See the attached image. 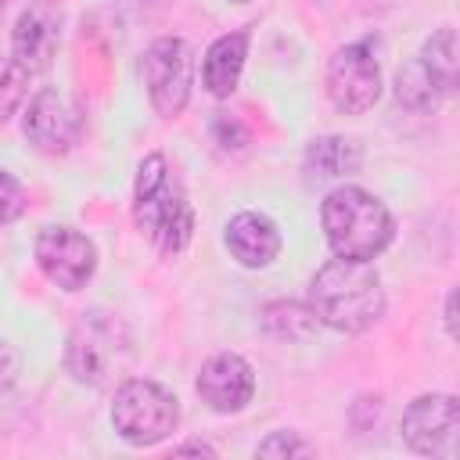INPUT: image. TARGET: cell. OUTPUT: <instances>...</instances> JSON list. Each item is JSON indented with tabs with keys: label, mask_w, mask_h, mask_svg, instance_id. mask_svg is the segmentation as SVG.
<instances>
[{
	"label": "cell",
	"mask_w": 460,
	"mask_h": 460,
	"mask_svg": "<svg viewBox=\"0 0 460 460\" xmlns=\"http://www.w3.org/2000/svg\"><path fill=\"white\" fill-rule=\"evenodd\" d=\"M190 79H194V54H190L187 40L158 36L144 50V86H147L151 108L162 119H176L187 108Z\"/></svg>",
	"instance_id": "obj_6"
},
{
	"label": "cell",
	"mask_w": 460,
	"mask_h": 460,
	"mask_svg": "<svg viewBox=\"0 0 460 460\" xmlns=\"http://www.w3.org/2000/svg\"><path fill=\"white\" fill-rule=\"evenodd\" d=\"M359 162H363L359 144L349 140V137H316L305 147V172L323 176V180L349 176V172L359 169Z\"/></svg>",
	"instance_id": "obj_15"
},
{
	"label": "cell",
	"mask_w": 460,
	"mask_h": 460,
	"mask_svg": "<svg viewBox=\"0 0 460 460\" xmlns=\"http://www.w3.org/2000/svg\"><path fill=\"white\" fill-rule=\"evenodd\" d=\"M29 75L14 58H0V126L25 104L29 93Z\"/></svg>",
	"instance_id": "obj_19"
},
{
	"label": "cell",
	"mask_w": 460,
	"mask_h": 460,
	"mask_svg": "<svg viewBox=\"0 0 460 460\" xmlns=\"http://www.w3.org/2000/svg\"><path fill=\"white\" fill-rule=\"evenodd\" d=\"M36 266L61 291H79L97 270V248L75 226H43L36 237Z\"/></svg>",
	"instance_id": "obj_10"
},
{
	"label": "cell",
	"mask_w": 460,
	"mask_h": 460,
	"mask_svg": "<svg viewBox=\"0 0 460 460\" xmlns=\"http://www.w3.org/2000/svg\"><path fill=\"white\" fill-rule=\"evenodd\" d=\"M395 93H399V101H402L410 111H431V108L446 97V93L431 83V75L420 68L417 58L399 68V75H395Z\"/></svg>",
	"instance_id": "obj_18"
},
{
	"label": "cell",
	"mask_w": 460,
	"mask_h": 460,
	"mask_svg": "<svg viewBox=\"0 0 460 460\" xmlns=\"http://www.w3.org/2000/svg\"><path fill=\"white\" fill-rule=\"evenodd\" d=\"M111 424L129 446H155L180 424V406L169 388L147 377H129L111 399Z\"/></svg>",
	"instance_id": "obj_5"
},
{
	"label": "cell",
	"mask_w": 460,
	"mask_h": 460,
	"mask_svg": "<svg viewBox=\"0 0 460 460\" xmlns=\"http://www.w3.org/2000/svg\"><path fill=\"white\" fill-rule=\"evenodd\" d=\"M327 97L341 115H363L381 97V65L370 43H349L334 50L327 65Z\"/></svg>",
	"instance_id": "obj_7"
},
{
	"label": "cell",
	"mask_w": 460,
	"mask_h": 460,
	"mask_svg": "<svg viewBox=\"0 0 460 460\" xmlns=\"http://www.w3.org/2000/svg\"><path fill=\"white\" fill-rule=\"evenodd\" d=\"M320 219H323L327 244L338 259L370 262L395 237V219L385 208V201L356 183L334 187L320 205Z\"/></svg>",
	"instance_id": "obj_3"
},
{
	"label": "cell",
	"mask_w": 460,
	"mask_h": 460,
	"mask_svg": "<svg viewBox=\"0 0 460 460\" xmlns=\"http://www.w3.org/2000/svg\"><path fill=\"white\" fill-rule=\"evenodd\" d=\"M133 219L162 259H176L194 234V208L165 155H147L133 183Z\"/></svg>",
	"instance_id": "obj_2"
},
{
	"label": "cell",
	"mask_w": 460,
	"mask_h": 460,
	"mask_svg": "<svg viewBox=\"0 0 460 460\" xmlns=\"http://www.w3.org/2000/svg\"><path fill=\"white\" fill-rule=\"evenodd\" d=\"M244 61H248V29L212 40V47L205 50V61H201V86L212 97H230L241 83Z\"/></svg>",
	"instance_id": "obj_14"
},
{
	"label": "cell",
	"mask_w": 460,
	"mask_h": 460,
	"mask_svg": "<svg viewBox=\"0 0 460 460\" xmlns=\"http://www.w3.org/2000/svg\"><path fill=\"white\" fill-rule=\"evenodd\" d=\"M0 14H4V0H0Z\"/></svg>",
	"instance_id": "obj_27"
},
{
	"label": "cell",
	"mask_w": 460,
	"mask_h": 460,
	"mask_svg": "<svg viewBox=\"0 0 460 460\" xmlns=\"http://www.w3.org/2000/svg\"><path fill=\"white\" fill-rule=\"evenodd\" d=\"M402 438L420 456L453 460L456 456V438H460V402H456V395L431 392V395L413 399L402 413Z\"/></svg>",
	"instance_id": "obj_9"
},
{
	"label": "cell",
	"mask_w": 460,
	"mask_h": 460,
	"mask_svg": "<svg viewBox=\"0 0 460 460\" xmlns=\"http://www.w3.org/2000/svg\"><path fill=\"white\" fill-rule=\"evenodd\" d=\"M129 331L115 313L90 309L75 320L65 341V367L79 385L101 388L129 363Z\"/></svg>",
	"instance_id": "obj_4"
},
{
	"label": "cell",
	"mask_w": 460,
	"mask_h": 460,
	"mask_svg": "<svg viewBox=\"0 0 460 460\" xmlns=\"http://www.w3.org/2000/svg\"><path fill=\"white\" fill-rule=\"evenodd\" d=\"M22 212H25V187L14 172L0 169V226L14 223Z\"/></svg>",
	"instance_id": "obj_20"
},
{
	"label": "cell",
	"mask_w": 460,
	"mask_h": 460,
	"mask_svg": "<svg viewBox=\"0 0 460 460\" xmlns=\"http://www.w3.org/2000/svg\"><path fill=\"white\" fill-rule=\"evenodd\" d=\"M262 323L273 338H288V341H298V338H309L316 331V316L309 305L302 302H273L262 309Z\"/></svg>",
	"instance_id": "obj_17"
},
{
	"label": "cell",
	"mask_w": 460,
	"mask_h": 460,
	"mask_svg": "<svg viewBox=\"0 0 460 460\" xmlns=\"http://www.w3.org/2000/svg\"><path fill=\"white\" fill-rule=\"evenodd\" d=\"M453 305H456V291L446 295V331H449V338H456V316H453Z\"/></svg>",
	"instance_id": "obj_24"
},
{
	"label": "cell",
	"mask_w": 460,
	"mask_h": 460,
	"mask_svg": "<svg viewBox=\"0 0 460 460\" xmlns=\"http://www.w3.org/2000/svg\"><path fill=\"white\" fill-rule=\"evenodd\" d=\"M255 453H259V456H309L313 446H309L305 438H298L295 431H273L266 442H259Z\"/></svg>",
	"instance_id": "obj_22"
},
{
	"label": "cell",
	"mask_w": 460,
	"mask_h": 460,
	"mask_svg": "<svg viewBox=\"0 0 460 460\" xmlns=\"http://www.w3.org/2000/svg\"><path fill=\"white\" fill-rule=\"evenodd\" d=\"M172 453H198V456H216V449H212V446H205V442H183V446H176Z\"/></svg>",
	"instance_id": "obj_25"
},
{
	"label": "cell",
	"mask_w": 460,
	"mask_h": 460,
	"mask_svg": "<svg viewBox=\"0 0 460 460\" xmlns=\"http://www.w3.org/2000/svg\"><path fill=\"white\" fill-rule=\"evenodd\" d=\"M420 68L431 75V83L442 90V93H453L456 86V32L446 25L438 32H431L417 54Z\"/></svg>",
	"instance_id": "obj_16"
},
{
	"label": "cell",
	"mask_w": 460,
	"mask_h": 460,
	"mask_svg": "<svg viewBox=\"0 0 460 460\" xmlns=\"http://www.w3.org/2000/svg\"><path fill=\"white\" fill-rule=\"evenodd\" d=\"M223 241H226L230 255L248 270H262L280 255V230L262 212H237L226 223Z\"/></svg>",
	"instance_id": "obj_13"
},
{
	"label": "cell",
	"mask_w": 460,
	"mask_h": 460,
	"mask_svg": "<svg viewBox=\"0 0 460 460\" xmlns=\"http://www.w3.org/2000/svg\"><path fill=\"white\" fill-rule=\"evenodd\" d=\"M309 309L320 323L341 334H359L374 327L385 316V291L377 270L359 259L323 262L309 284Z\"/></svg>",
	"instance_id": "obj_1"
},
{
	"label": "cell",
	"mask_w": 460,
	"mask_h": 460,
	"mask_svg": "<svg viewBox=\"0 0 460 460\" xmlns=\"http://www.w3.org/2000/svg\"><path fill=\"white\" fill-rule=\"evenodd\" d=\"M198 395L216 413H241L255 395V370L237 352H216L198 374Z\"/></svg>",
	"instance_id": "obj_12"
},
{
	"label": "cell",
	"mask_w": 460,
	"mask_h": 460,
	"mask_svg": "<svg viewBox=\"0 0 460 460\" xmlns=\"http://www.w3.org/2000/svg\"><path fill=\"white\" fill-rule=\"evenodd\" d=\"M14 370H18V359H14L11 345L0 341V388H7V385L14 381Z\"/></svg>",
	"instance_id": "obj_23"
},
{
	"label": "cell",
	"mask_w": 460,
	"mask_h": 460,
	"mask_svg": "<svg viewBox=\"0 0 460 460\" xmlns=\"http://www.w3.org/2000/svg\"><path fill=\"white\" fill-rule=\"evenodd\" d=\"M83 129H86L83 108H79L68 93L54 90V86L40 90V93L29 101L25 119H22L25 140H29L36 151H43V155H65V151H72V147L83 140Z\"/></svg>",
	"instance_id": "obj_8"
},
{
	"label": "cell",
	"mask_w": 460,
	"mask_h": 460,
	"mask_svg": "<svg viewBox=\"0 0 460 460\" xmlns=\"http://www.w3.org/2000/svg\"><path fill=\"white\" fill-rule=\"evenodd\" d=\"M212 140L223 147V151H241L248 144V129L237 115H226V111H216L212 119Z\"/></svg>",
	"instance_id": "obj_21"
},
{
	"label": "cell",
	"mask_w": 460,
	"mask_h": 460,
	"mask_svg": "<svg viewBox=\"0 0 460 460\" xmlns=\"http://www.w3.org/2000/svg\"><path fill=\"white\" fill-rule=\"evenodd\" d=\"M234 4H252V0H234Z\"/></svg>",
	"instance_id": "obj_26"
},
{
	"label": "cell",
	"mask_w": 460,
	"mask_h": 460,
	"mask_svg": "<svg viewBox=\"0 0 460 460\" xmlns=\"http://www.w3.org/2000/svg\"><path fill=\"white\" fill-rule=\"evenodd\" d=\"M61 29H65L61 0H29V7L18 14L11 32V58L25 72H47L58 58Z\"/></svg>",
	"instance_id": "obj_11"
}]
</instances>
